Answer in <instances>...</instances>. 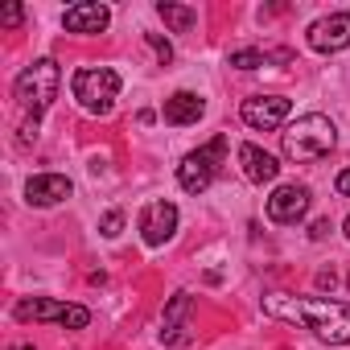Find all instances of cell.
I'll return each instance as SVG.
<instances>
[{"label":"cell","instance_id":"22","mask_svg":"<svg viewBox=\"0 0 350 350\" xmlns=\"http://www.w3.org/2000/svg\"><path fill=\"white\" fill-rule=\"evenodd\" d=\"M309 235H313V239H325V235H329V219H317V223H313V231H309Z\"/></svg>","mask_w":350,"mask_h":350},{"label":"cell","instance_id":"12","mask_svg":"<svg viewBox=\"0 0 350 350\" xmlns=\"http://www.w3.org/2000/svg\"><path fill=\"white\" fill-rule=\"evenodd\" d=\"M62 25L70 33H103L111 25V9L107 5H95V0H87V5H70L62 13Z\"/></svg>","mask_w":350,"mask_h":350},{"label":"cell","instance_id":"17","mask_svg":"<svg viewBox=\"0 0 350 350\" xmlns=\"http://www.w3.org/2000/svg\"><path fill=\"white\" fill-rule=\"evenodd\" d=\"M157 17H161L173 33H190L194 21H198V13H194L190 5H173V0H161V5H157Z\"/></svg>","mask_w":350,"mask_h":350},{"label":"cell","instance_id":"11","mask_svg":"<svg viewBox=\"0 0 350 350\" xmlns=\"http://www.w3.org/2000/svg\"><path fill=\"white\" fill-rule=\"evenodd\" d=\"M75 194V182L66 173H38V178L25 182V202L29 206H58Z\"/></svg>","mask_w":350,"mask_h":350},{"label":"cell","instance_id":"4","mask_svg":"<svg viewBox=\"0 0 350 350\" xmlns=\"http://www.w3.org/2000/svg\"><path fill=\"white\" fill-rule=\"evenodd\" d=\"M70 91H75V99H79L83 111L107 116L111 103H116V95H120V75L111 66H83V70H75Z\"/></svg>","mask_w":350,"mask_h":350},{"label":"cell","instance_id":"1","mask_svg":"<svg viewBox=\"0 0 350 350\" xmlns=\"http://www.w3.org/2000/svg\"><path fill=\"white\" fill-rule=\"evenodd\" d=\"M264 313L297 321V325L313 329L329 346H346L350 342V305L346 301H329V297H284V293H276V297L264 301Z\"/></svg>","mask_w":350,"mask_h":350},{"label":"cell","instance_id":"20","mask_svg":"<svg viewBox=\"0 0 350 350\" xmlns=\"http://www.w3.org/2000/svg\"><path fill=\"white\" fill-rule=\"evenodd\" d=\"M21 17H25V9L21 5H9L5 13H0V25H21Z\"/></svg>","mask_w":350,"mask_h":350},{"label":"cell","instance_id":"6","mask_svg":"<svg viewBox=\"0 0 350 350\" xmlns=\"http://www.w3.org/2000/svg\"><path fill=\"white\" fill-rule=\"evenodd\" d=\"M17 321H58L66 329H87L91 325V309L83 305H66V301H50V297H33V301H17Z\"/></svg>","mask_w":350,"mask_h":350},{"label":"cell","instance_id":"13","mask_svg":"<svg viewBox=\"0 0 350 350\" xmlns=\"http://www.w3.org/2000/svg\"><path fill=\"white\" fill-rule=\"evenodd\" d=\"M239 165H243V178H247V182H256V186L276 182V173H280L276 157H272V152H264L260 144H239Z\"/></svg>","mask_w":350,"mask_h":350},{"label":"cell","instance_id":"7","mask_svg":"<svg viewBox=\"0 0 350 350\" xmlns=\"http://www.w3.org/2000/svg\"><path fill=\"white\" fill-rule=\"evenodd\" d=\"M288 111H293V103H288L284 95H252V99L239 103L243 124H247V128H260V132L280 128V124L288 120Z\"/></svg>","mask_w":350,"mask_h":350},{"label":"cell","instance_id":"15","mask_svg":"<svg viewBox=\"0 0 350 350\" xmlns=\"http://www.w3.org/2000/svg\"><path fill=\"white\" fill-rule=\"evenodd\" d=\"M190 293H178L169 301V309H165V329H161V338L169 342V346H178V342H186V334H182V321H186V313H190Z\"/></svg>","mask_w":350,"mask_h":350},{"label":"cell","instance_id":"23","mask_svg":"<svg viewBox=\"0 0 350 350\" xmlns=\"http://www.w3.org/2000/svg\"><path fill=\"white\" fill-rule=\"evenodd\" d=\"M346 239H350V219H346Z\"/></svg>","mask_w":350,"mask_h":350},{"label":"cell","instance_id":"5","mask_svg":"<svg viewBox=\"0 0 350 350\" xmlns=\"http://www.w3.org/2000/svg\"><path fill=\"white\" fill-rule=\"evenodd\" d=\"M223 152H227V136H215L206 148L190 152L182 165H178V182L186 194H206L211 182L219 178V165H223Z\"/></svg>","mask_w":350,"mask_h":350},{"label":"cell","instance_id":"14","mask_svg":"<svg viewBox=\"0 0 350 350\" xmlns=\"http://www.w3.org/2000/svg\"><path fill=\"white\" fill-rule=\"evenodd\" d=\"M202 111H206V103H202V95H194V91H178V95H169L165 99V124H173V128H186V124H198L202 120Z\"/></svg>","mask_w":350,"mask_h":350},{"label":"cell","instance_id":"24","mask_svg":"<svg viewBox=\"0 0 350 350\" xmlns=\"http://www.w3.org/2000/svg\"><path fill=\"white\" fill-rule=\"evenodd\" d=\"M17 350H33V346H17Z\"/></svg>","mask_w":350,"mask_h":350},{"label":"cell","instance_id":"8","mask_svg":"<svg viewBox=\"0 0 350 350\" xmlns=\"http://www.w3.org/2000/svg\"><path fill=\"white\" fill-rule=\"evenodd\" d=\"M309 202H313L309 186H301V182L276 186V194L268 198V219H272V223H280V227H293V223H301V219H305Z\"/></svg>","mask_w":350,"mask_h":350},{"label":"cell","instance_id":"16","mask_svg":"<svg viewBox=\"0 0 350 350\" xmlns=\"http://www.w3.org/2000/svg\"><path fill=\"white\" fill-rule=\"evenodd\" d=\"M293 54L288 50H256V46H247V50H231V66L235 70H256V66H268V62H288Z\"/></svg>","mask_w":350,"mask_h":350},{"label":"cell","instance_id":"18","mask_svg":"<svg viewBox=\"0 0 350 350\" xmlns=\"http://www.w3.org/2000/svg\"><path fill=\"white\" fill-rule=\"evenodd\" d=\"M99 231H103L107 239H116V235L124 231V215H120V211H107V215L99 219Z\"/></svg>","mask_w":350,"mask_h":350},{"label":"cell","instance_id":"10","mask_svg":"<svg viewBox=\"0 0 350 350\" xmlns=\"http://www.w3.org/2000/svg\"><path fill=\"white\" fill-rule=\"evenodd\" d=\"M309 46L317 54H338L350 46V13H329L309 25Z\"/></svg>","mask_w":350,"mask_h":350},{"label":"cell","instance_id":"9","mask_svg":"<svg viewBox=\"0 0 350 350\" xmlns=\"http://www.w3.org/2000/svg\"><path fill=\"white\" fill-rule=\"evenodd\" d=\"M173 231H178V206L173 202H148L140 211V239L148 247H161L173 239Z\"/></svg>","mask_w":350,"mask_h":350},{"label":"cell","instance_id":"3","mask_svg":"<svg viewBox=\"0 0 350 350\" xmlns=\"http://www.w3.org/2000/svg\"><path fill=\"white\" fill-rule=\"evenodd\" d=\"M58 87H62V70H58V62L54 58H42V62H33V66H25L21 75H17V103L33 116V120H42L46 116V107L58 99Z\"/></svg>","mask_w":350,"mask_h":350},{"label":"cell","instance_id":"2","mask_svg":"<svg viewBox=\"0 0 350 350\" xmlns=\"http://www.w3.org/2000/svg\"><path fill=\"white\" fill-rule=\"evenodd\" d=\"M334 144H338V128L321 111H309V116H301L297 124L284 128V157L297 161V165L301 161H321Z\"/></svg>","mask_w":350,"mask_h":350},{"label":"cell","instance_id":"21","mask_svg":"<svg viewBox=\"0 0 350 350\" xmlns=\"http://www.w3.org/2000/svg\"><path fill=\"white\" fill-rule=\"evenodd\" d=\"M334 190H338L342 198H350V169H342L338 178H334Z\"/></svg>","mask_w":350,"mask_h":350},{"label":"cell","instance_id":"19","mask_svg":"<svg viewBox=\"0 0 350 350\" xmlns=\"http://www.w3.org/2000/svg\"><path fill=\"white\" fill-rule=\"evenodd\" d=\"M144 38H148V46L157 50V58H161V66H169V62H173V46H169V42H165L161 33H144Z\"/></svg>","mask_w":350,"mask_h":350}]
</instances>
